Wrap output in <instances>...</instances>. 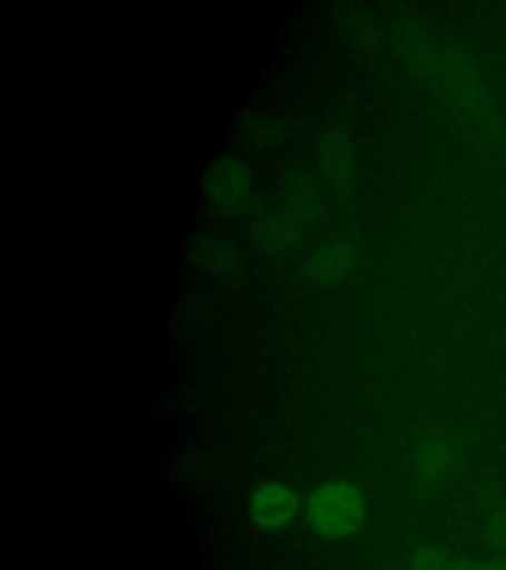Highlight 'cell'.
<instances>
[{"label": "cell", "instance_id": "1", "mask_svg": "<svg viewBox=\"0 0 506 570\" xmlns=\"http://www.w3.org/2000/svg\"><path fill=\"white\" fill-rule=\"evenodd\" d=\"M365 499L348 481H330L320 485L307 503L309 523L317 533L343 539L355 533L365 521Z\"/></svg>", "mask_w": 506, "mask_h": 570}, {"label": "cell", "instance_id": "2", "mask_svg": "<svg viewBox=\"0 0 506 570\" xmlns=\"http://www.w3.org/2000/svg\"><path fill=\"white\" fill-rule=\"evenodd\" d=\"M251 521L264 531H277L291 523L297 513V498L284 483L267 481L251 495Z\"/></svg>", "mask_w": 506, "mask_h": 570}, {"label": "cell", "instance_id": "3", "mask_svg": "<svg viewBox=\"0 0 506 570\" xmlns=\"http://www.w3.org/2000/svg\"><path fill=\"white\" fill-rule=\"evenodd\" d=\"M457 462H459L457 445L449 438H427L426 442L419 445L418 462H416L419 483L426 490H434L449 478Z\"/></svg>", "mask_w": 506, "mask_h": 570}, {"label": "cell", "instance_id": "4", "mask_svg": "<svg viewBox=\"0 0 506 570\" xmlns=\"http://www.w3.org/2000/svg\"><path fill=\"white\" fill-rule=\"evenodd\" d=\"M248 173L238 160H220L218 169L210 173L208 193L220 208H238L248 195Z\"/></svg>", "mask_w": 506, "mask_h": 570}, {"label": "cell", "instance_id": "5", "mask_svg": "<svg viewBox=\"0 0 506 570\" xmlns=\"http://www.w3.org/2000/svg\"><path fill=\"white\" fill-rule=\"evenodd\" d=\"M480 503L487 513V544L490 554L506 552V495L498 485H490L480 493Z\"/></svg>", "mask_w": 506, "mask_h": 570}, {"label": "cell", "instance_id": "6", "mask_svg": "<svg viewBox=\"0 0 506 570\" xmlns=\"http://www.w3.org/2000/svg\"><path fill=\"white\" fill-rule=\"evenodd\" d=\"M409 567L411 570H452L454 561H452L449 552L444 551L441 547L427 544V547H419L414 551Z\"/></svg>", "mask_w": 506, "mask_h": 570}, {"label": "cell", "instance_id": "7", "mask_svg": "<svg viewBox=\"0 0 506 570\" xmlns=\"http://www.w3.org/2000/svg\"><path fill=\"white\" fill-rule=\"evenodd\" d=\"M452 570H479V562L469 561V559H457V561H454Z\"/></svg>", "mask_w": 506, "mask_h": 570}]
</instances>
